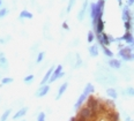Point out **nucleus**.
<instances>
[{"label": "nucleus", "mask_w": 134, "mask_h": 121, "mask_svg": "<svg viewBox=\"0 0 134 121\" xmlns=\"http://www.w3.org/2000/svg\"><path fill=\"white\" fill-rule=\"evenodd\" d=\"M95 91V88H94V85L91 83H88L87 85H86V88H85V91L81 94V96L79 98H77V100H76V103L74 104V108L75 110H79L81 108V106H82V104L86 102V100L88 99V97H89V95L90 94H93V92Z\"/></svg>", "instance_id": "obj_1"}, {"label": "nucleus", "mask_w": 134, "mask_h": 121, "mask_svg": "<svg viewBox=\"0 0 134 121\" xmlns=\"http://www.w3.org/2000/svg\"><path fill=\"white\" fill-rule=\"evenodd\" d=\"M94 114L95 113L88 107V106H83V107L80 108V112H79V114H77V117L87 121L89 119H91V118L94 117Z\"/></svg>", "instance_id": "obj_2"}, {"label": "nucleus", "mask_w": 134, "mask_h": 121, "mask_svg": "<svg viewBox=\"0 0 134 121\" xmlns=\"http://www.w3.org/2000/svg\"><path fill=\"white\" fill-rule=\"evenodd\" d=\"M87 106L94 112V113H96L97 110L100 107L98 99H97V98H95V97H93V96H89V97H88V99H87Z\"/></svg>", "instance_id": "obj_3"}, {"label": "nucleus", "mask_w": 134, "mask_h": 121, "mask_svg": "<svg viewBox=\"0 0 134 121\" xmlns=\"http://www.w3.org/2000/svg\"><path fill=\"white\" fill-rule=\"evenodd\" d=\"M63 76H64L63 66H61V65H58V66L55 67V69H54L53 74H52V76H51V78H50L49 82H50V83H53L54 81H57L58 78H60V77H63Z\"/></svg>", "instance_id": "obj_4"}, {"label": "nucleus", "mask_w": 134, "mask_h": 121, "mask_svg": "<svg viewBox=\"0 0 134 121\" xmlns=\"http://www.w3.org/2000/svg\"><path fill=\"white\" fill-rule=\"evenodd\" d=\"M49 91H50V87L49 85H41V88L36 91V94L35 96L36 97H38V98H42V97H44V96H46L47 94H49Z\"/></svg>", "instance_id": "obj_5"}, {"label": "nucleus", "mask_w": 134, "mask_h": 121, "mask_svg": "<svg viewBox=\"0 0 134 121\" xmlns=\"http://www.w3.org/2000/svg\"><path fill=\"white\" fill-rule=\"evenodd\" d=\"M54 67H51L49 70L46 72V74L44 75V77H43V80H42V82H41V84L42 85H45V84L49 82L50 81V78H51V76H52V74H53V72H54Z\"/></svg>", "instance_id": "obj_6"}, {"label": "nucleus", "mask_w": 134, "mask_h": 121, "mask_svg": "<svg viewBox=\"0 0 134 121\" xmlns=\"http://www.w3.org/2000/svg\"><path fill=\"white\" fill-rule=\"evenodd\" d=\"M87 7H88V0H85L82 8H81V10L77 13V20H79V21H83V19H85L86 10H87Z\"/></svg>", "instance_id": "obj_7"}, {"label": "nucleus", "mask_w": 134, "mask_h": 121, "mask_svg": "<svg viewBox=\"0 0 134 121\" xmlns=\"http://www.w3.org/2000/svg\"><path fill=\"white\" fill-rule=\"evenodd\" d=\"M122 20H124V22L132 21V15H131V12L128 9V6H125L122 9Z\"/></svg>", "instance_id": "obj_8"}, {"label": "nucleus", "mask_w": 134, "mask_h": 121, "mask_svg": "<svg viewBox=\"0 0 134 121\" xmlns=\"http://www.w3.org/2000/svg\"><path fill=\"white\" fill-rule=\"evenodd\" d=\"M0 68L6 70L8 68V60L6 59V57H5L4 53H0Z\"/></svg>", "instance_id": "obj_9"}, {"label": "nucleus", "mask_w": 134, "mask_h": 121, "mask_svg": "<svg viewBox=\"0 0 134 121\" xmlns=\"http://www.w3.org/2000/svg\"><path fill=\"white\" fill-rule=\"evenodd\" d=\"M67 87H68V82H65V83L61 84L59 90H58V94H57V96H55V99H60L61 96L65 94V91L67 90Z\"/></svg>", "instance_id": "obj_10"}, {"label": "nucleus", "mask_w": 134, "mask_h": 121, "mask_svg": "<svg viewBox=\"0 0 134 121\" xmlns=\"http://www.w3.org/2000/svg\"><path fill=\"white\" fill-rule=\"evenodd\" d=\"M27 112H28V108H27V107H22V108H20L18 112H16L15 114H14L13 120H19V119H20V118L24 117V115L27 114Z\"/></svg>", "instance_id": "obj_11"}, {"label": "nucleus", "mask_w": 134, "mask_h": 121, "mask_svg": "<svg viewBox=\"0 0 134 121\" xmlns=\"http://www.w3.org/2000/svg\"><path fill=\"white\" fill-rule=\"evenodd\" d=\"M132 47L131 46H126V47H122V49H120V51H119V53H118V55L120 58H122V57H125V55H127V54H131L132 53Z\"/></svg>", "instance_id": "obj_12"}, {"label": "nucleus", "mask_w": 134, "mask_h": 121, "mask_svg": "<svg viewBox=\"0 0 134 121\" xmlns=\"http://www.w3.org/2000/svg\"><path fill=\"white\" fill-rule=\"evenodd\" d=\"M109 66L113 69H119L121 67V62L117 59H111V60H109Z\"/></svg>", "instance_id": "obj_13"}, {"label": "nucleus", "mask_w": 134, "mask_h": 121, "mask_svg": "<svg viewBox=\"0 0 134 121\" xmlns=\"http://www.w3.org/2000/svg\"><path fill=\"white\" fill-rule=\"evenodd\" d=\"M107 95L110 98H112V99H117V98H118V92H117V90L113 89V88H108L107 89Z\"/></svg>", "instance_id": "obj_14"}, {"label": "nucleus", "mask_w": 134, "mask_h": 121, "mask_svg": "<svg viewBox=\"0 0 134 121\" xmlns=\"http://www.w3.org/2000/svg\"><path fill=\"white\" fill-rule=\"evenodd\" d=\"M103 29H104V22H103L102 19L98 20V22H97V26H96V35H100V33H103Z\"/></svg>", "instance_id": "obj_15"}, {"label": "nucleus", "mask_w": 134, "mask_h": 121, "mask_svg": "<svg viewBox=\"0 0 134 121\" xmlns=\"http://www.w3.org/2000/svg\"><path fill=\"white\" fill-rule=\"evenodd\" d=\"M89 53H90L91 57H97L98 55V47L96 45H93V46L89 47Z\"/></svg>", "instance_id": "obj_16"}, {"label": "nucleus", "mask_w": 134, "mask_h": 121, "mask_svg": "<svg viewBox=\"0 0 134 121\" xmlns=\"http://www.w3.org/2000/svg\"><path fill=\"white\" fill-rule=\"evenodd\" d=\"M10 112H12V108L6 110V111H5L4 113H2L1 118H0V121H7V119L9 118V115H10Z\"/></svg>", "instance_id": "obj_17"}, {"label": "nucleus", "mask_w": 134, "mask_h": 121, "mask_svg": "<svg viewBox=\"0 0 134 121\" xmlns=\"http://www.w3.org/2000/svg\"><path fill=\"white\" fill-rule=\"evenodd\" d=\"M20 19H32V14L28 10H22L20 13Z\"/></svg>", "instance_id": "obj_18"}, {"label": "nucleus", "mask_w": 134, "mask_h": 121, "mask_svg": "<svg viewBox=\"0 0 134 121\" xmlns=\"http://www.w3.org/2000/svg\"><path fill=\"white\" fill-rule=\"evenodd\" d=\"M102 49H103V52H104V54L107 55V57H109V58H112L113 57L112 51H111V50H109L107 46H102Z\"/></svg>", "instance_id": "obj_19"}, {"label": "nucleus", "mask_w": 134, "mask_h": 121, "mask_svg": "<svg viewBox=\"0 0 134 121\" xmlns=\"http://www.w3.org/2000/svg\"><path fill=\"white\" fill-rule=\"evenodd\" d=\"M32 81H34V75L30 74V75H28V76L24 77L23 82H24V84H31Z\"/></svg>", "instance_id": "obj_20"}, {"label": "nucleus", "mask_w": 134, "mask_h": 121, "mask_svg": "<svg viewBox=\"0 0 134 121\" xmlns=\"http://www.w3.org/2000/svg\"><path fill=\"white\" fill-rule=\"evenodd\" d=\"M13 78L12 77H4L1 80V85H5V84H9V83H12L13 82Z\"/></svg>", "instance_id": "obj_21"}, {"label": "nucleus", "mask_w": 134, "mask_h": 121, "mask_svg": "<svg viewBox=\"0 0 134 121\" xmlns=\"http://www.w3.org/2000/svg\"><path fill=\"white\" fill-rule=\"evenodd\" d=\"M44 55H45V53H44V52H40V53H38L37 59H36V62H37V64H41L42 61H43V59H44Z\"/></svg>", "instance_id": "obj_22"}, {"label": "nucleus", "mask_w": 134, "mask_h": 121, "mask_svg": "<svg viewBox=\"0 0 134 121\" xmlns=\"http://www.w3.org/2000/svg\"><path fill=\"white\" fill-rule=\"evenodd\" d=\"M121 59L122 60H125V61H132V60H134V53H131V54L125 55V57H122Z\"/></svg>", "instance_id": "obj_23"}, {"label": "nucleus", "mask_w": 134, "mask_h": 121, "mask_svg": "<svg viewBox=\"0 0 134 121\" xmlns=\"http://www.w3.org/2000/svg\"><path fill=\"white\" fill-rule=\"evenodd\" d=\"M74 4H75V0H69V1H68V6H67V9H66L67 13H69L72 10V8H73Z\"/></svg>", "instance_id": "obj_24"}, {"label": "nucleus", "mask_w": 134, "mask_h": 121, "mask_svg": "<svg viewBox=\"0 0 134 121\" xmlns=\"http://www.w3.org/2000/svg\"><path fill=\"white\" fill-rule=\"evenodd\" d=\"M122 94H126L128 96H134V88H132V87H130V88L126 89V91H122Z\"/></svg>", "instance_id": "obj_25"}, {"label": "nucleus", "mask_w": 134, "mask_h": 121, "mask_svg": "<svg viewBox=\"0 0 134 121\" xmlns=\"http://www.w3.org/2000/svg\"><path fill=\"white\" fill-rule=\"evenodd\" d=\"M126 43L130 45L131 47H133V46H134V37H133V35H132V36H130V37L126 39Z\"/></svg>", "instance_id": "obj_26"}, {"label": "nucleus", "mask_w": 134, "mask_h": 121, "mask_svg": "<svg viewBox=\"0 0 134 121\" xmlns=\"http://www.w3.org/2000/svg\"><path fill=\"white\" fill-rule=\"evenodd\" d=\"M7 14H8V9L7 8H5V7H2L1 9H0V19L4 18V16H6Z\"/></svg>", "instance_id": "obj_27"}, {"label": "nucleus", "mask_w": 134, "mask_h": 121, "mask_svg": "<svg viewBox=\"0 0 134 121\" xmlns=\"http://www.w3.org/2000/svg\"><path fill=\"white\" fill-rule=\"evenodd\" d=\"M94 38H95L94 32H93V31H89V32H88V43H93V42H94Z\"/></svg>", "instance_id": "obj_28"}, {"label": "nucleus", "mask_w": 134, "mask_h": 121, "mask_svg": "<svg viewBox=\"0 0 134 121\" xmlns=\"http://www.w3.org/2000/svg\"><path fill=\"white\" fill-rule=\"evenodd\" d=\"M37 121H45V113L44 112H41L37 117Z\"/></svg>", "instance_id": "obj_29"}, {"label": "nucleus", "mask_w": 134, "mask_h": 121, "mask_svg": "<svg viewBox=\"0 0 134 121\" xmlns=\"http://www.w3.org/2000/svg\"><path fill=\"white\" fill-rule=\"evenodd\" d=\"M63 28H64V29H66V30L69 29V28H68V24H67L66 22H64V23H63Z\"/></svg>", "instance_id": "obj_30"}, {"label": "nucleus", "mask_w": 134, "mask_h": 121, "mask_svg": "<svg viewBox=\"0 0 134 121\" xmlns=\"http://www.w3.org/2000/svg\"><path fill=\"white\" fill-rule=\"evenodd\" d=\"M133 4H134V0H128L127 1V6H132Z\"/></svg>", "instance_id": "obj_31"}, {"label": "nucleus", "mask_w": 134, "mask_h": 121, "mask_svg": "<svg viewBox=\"0 0 134 121\" xmlns=\"http://www.w3.org/2000/svg\"><path fill=\"white\" fill-rule=\"evenodd\" d=\"M125 121H133L132 119H131V118L130 117H128V115L127 114H125Z\"/></svg>", "instance_id": "obj_32"}, {"label": "nucleus", "mask_w": 134, "mask_h": 121, "mask_svg": "<svg viewBox=\"0 0 134 121\" xmlns=\"http://www.w3.org/2000/svg\"><path fill=\"white\" fill-rule=\"evenodd\" d=\"M118 4L119 6H122V0H118Z\"/></svg>", "instance_id": "obj_33"}, {"label": "nucleus", "mask_w": 134, "mask_h": 121, "mask_svg": "<svg viewBox=\"0 0 134 121\" xmlns=\"http://www.w3.org/2000/svg\"><path fill=\"white\" fill-rule=\"evenodd\" d=\"M0 43L4 44V43H5V39H1V38H0Z\"/></svg>", "instance_id": "obj_34"}, {"label": "nucleus", "mask_w": 134, "mask_h": 121, "mask_svg": "<svg viewBox=\"0 0 134 121\" xmlns=\"http://www.w3.org/2000/svg\"><path fill=\"white\" fill-rule=\"evenodd\" d=\"M69 121H76V118H72V119L69 120Z\"/></svg>", "instance_id": "obj_35"}, {"label": "nucleus", "mask_w": 134, "mask_h": 121, "mask_svg": "<svg viewBox=\"0 0 134 121\" xmlns=\"http://www.w3.org/2000/svg\"><path fill=\"white\" fill-rule=\"evenodd\" d=\"M0 7H1V0H0Z\"/></svg>", "instance_id": "obj_36"}, {"label": "nucleus", "mask_w": 134, "mask_h": 121, "mask_svg": "<svg viewBox=\"0 0 134 121\" xmlns=\"http://www.w3.org/2000/svg\"><path fill=\"white\" fill-rule=\"evenodd\" d=\"M132 50H133V51H134V46H133V47H132Z\"/></svg>", "instance_id": "obj_37"}, {"label": "nucleus", "mask_w": 134, "mask_h": 121, "mask_svg": "<svg viewBox=\"0 0 134 121\" xmlns=\"http://www.w3.org/2000/svg\"><path fill=\"white\" fill-rule=\"evenodd\" d=\"M22 121H24V120H22Z\"/></svg>", "instance_id": "obj_38"}]
</instances>
